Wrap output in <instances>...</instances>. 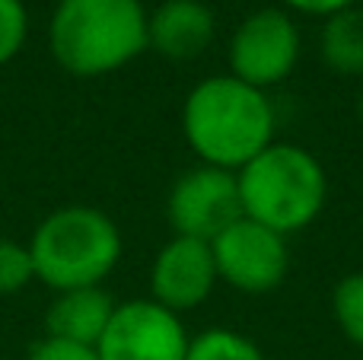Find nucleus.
<instances>
[{"label": "nucleus", "instance_id": "a211bd4d", "mask_svg": "<svg viewBox=\"0 0 363 360\" xmlns=\"http://www.w3.org/2000/svg\"><path fill=\"white\" fill-rule=\"evenodd\" d=\"M284 6L294 13H306V16H335L341 10L360 6V0H284Z\"/></svg>", "mask_w": 363, "mask_h": 360}, {"label": "nucleus", "instance_id": "2eb2a0df", "mask_svg": "<svg viewBox=\"0 0 363 360\" xmlns=\"http://www.w3.org/2000/svg\"><path fill=\"white\" fill-rule=\"evenodd\" d=\"M32 281H35V265L29 246L0 236V297L26 291Z\"/></svg>", "mask_w": 363, "mask_h": 360}, {"label": "nucleus", "instance_id": "f8f14e48", "mask_svg": "<svg viewBox=\"0 0 363 360\" xmlns=\"http://www.w3.org/2000/svg\"><path fill=\"white\" fill-rule=\"evenodd\" d=\"M319 51L328 70L338 77H360L363 74V10L351 6L335 16H325L319 35Z\"/></svg>", "mask_w": 363, "mask_h": 360}, {"label": "nucleus", "instance_id": "20e7f679", "mask_svg": "<svg viewBox=\"0 0 363 360\" xmlns=\"http://www.w3.org/2000/svg\"><path fill=\"white\" fill-rule=\"evenodd\" d=\"M242 217L294 236L315 223L328 198V179L315 153L274 140L236 172Z\"/></svg>", "mask_w": 363, "mask_h": 360}, {"label": "nucleus", "instance_id": "f3484780", "mask_svg": "<svg viewBox=\"0 0 363 360\" xmlns=\"http://www.w3.org/2000/svg\"><path fill=\"white\" fill-rule=\"evenodd\" d=\"M26 360H99V357H96V348L57 342V338H42V342L29 351Z\"/></svg>", "mask_w": 363, "mask_h": 360}, {"label": "nucleus", "instance_id": "0eeeda50", "mask_svg": "<svg viewBox=\"0 0 363 360\" xmlns=\"http://www.w3.org/2000/svg\"><path fill=\"white\" fill-rule=\"evenodd\" d=\"M242 217L236 172L217 166H194L182 172L166 198V220L172 236L213 242L230 223Z\"/></svg>", "mask_w": 363, "mask_h": 360}, {"label": "nucleus", "instance_id": "f03ea898", "mask_svg": "<svg viewBox=\"0 0 363 360\" xmlns=\"http://www.w3.org/2000/svg\"><path fill=\"white\" fill-rule=\"evenodd\" d=\"M48 45L70 77L115 74L147 51V6L140 0H57Z\"/></svg>", "mask_w": 363, "mask_h": 360}, {"label": "nucleus", "instance_id": "dca6fc26", "mask_svg": "<svg viewBox=\"0 0 363 360\" xmlns=\"http://www.w3.org/2000/svg\"><path fill=\"white\" fill-rule=\"evenodd\" d=\"M29 38V10L23 0H0V67L23 51Z\"/></svg>", "mask_w": 363, "mask_h": 360}, {"label": "nucleus", "instance_id": "9d476101", "mask_svg": "<svg viewBox=\"0 0 363 360\" xmlns=\"http://www.w3.org/2000/svg\"><path fill=\"white\" fill-rule=\"evenodd\" d=\"M217 19L204 0H163L147 13V48L166 61H194L211 48Z\"/></svg>", "mask_w": 363, "mask_h": 360}, {"label": "nucleus", "instance_id": "39448f33", "mask_svg": "<svg viewBox=\"0 0 363 360\" xmlns=\"http://www.w3.org/2000/svg\"><path fill=\"white\" fill-rule=\"evenodd\" d=\"M300 26L290 16V10L264 6V10L249 13L236 26V32L230 35L226 61H230L233 77L268 93L271 86L294 74V67L300 64Z\"/></svg>", "mask_w": 363, "mask_h": 360}, {"label": "nucleus", "instance_id": "423d86ee", "mask_svg": "<svg viewBox=\"0 0 363 360\" xmlns=\"http://www.w3.org/2000/svg\"><path fill=\"white\" fill-rule=\"evenodd\" d=\"M217 278L239 293H271L290 274V246L287 236L262 227V223L239 217L211 242Z\"/></svg>", "mask_w": 363, "mask_h": 360}, {"label": "nucleus", "instance_id": "4468645a", "mask_svg": "<svg viewBox=\"0 0 363 360\" xmlns=\"http://www.w3.org/2000/svg\"><path fill=\"white\" fill-rule=\"evenodd\" d=\"M332 316L341 335L363 351V271H351L332 291Z\"/></svg>", "mask_w": 363, "mask_h": 360}, {"label": "nucleus", "instance_id": "1a4fd4ad", "mask_svg": "<svg viewBox=\"0 0 363 360\" xmlns=\"http://www.w3.org/2000/svg\"><path fill=\"white\" fill-rule=\"evenodd\" d=\"M220 284L213 265L211 242L172 236L150 265V300L169 313H191L207 303L213 287Z\"/></svg>", "mask_w": 363, "mask_h": 360}, {"label": "nucleus", "instance_id": "ddd939ff", "mask_svg": "<svg viewBox=\"0 0 363 360\" xmlns=\"http://www.w3.org/2000/svg\"><path fill=\"white\" fill-rule=\"evenodd\" d=\"M185 360H268V357L242 332L226 329V325H211V329L191 335Z\"/></svg>", "mask_w": 363, "mask_h": 360}, {"label": "nucleus", "instance_id": "6e6552de", "mask_svg": "<svg viewBox=\"0 0 363 360\" xmlns=\"http://www.w3.org/2000/svg\"><path fill=\"white\" fill-rule=\"evenodd\" d=\"M191 335L182 316L144 300H125L115 306L106 335L96 344L99 360H185Z\"/></svg>", "mask_w": 363, "mask_h": 360}, {"label": "nucleus", "instance_id": "f257e3e1", "mask_svg": "<svg viewBox=\"0 0 363 360\" xmlns=\"http://www.w3.org/2000/svg\"><path fill=\"white\" fill-rule=\"evenodd\" d=\"M274 106L268 93L233 74H217L191 86L182 106V134L204 166L239 172L274 144Z\"/></svg>", "mask_w": 363, "mask_h": 360}, {"label": "nucleus", "instance_id": "7ed1b4c3", "mask_svg": "<svg viewBox=\"0 0 363 360\" xmlns=\"http://www.w3.org/2000/svg\"><path fill=\"white\" fill-rule=\"evenodd\" d=\"M35 265V281L48 291L102 287L121 261V230L106 210L89 204H64L51 210L26 242Z\"/></svg>", "mask_w": 363, "mask_h": 360}, {"label": "nucleus", "instance_id": "9b49d317", "mask_svg": "<svg viewBox=\"0 0 363 360\" xmlns=\"http://www.w3.org/2000/svg\"><path fill=\"white\" fill-rule=\"evenodd\" d=\"M115 306L118 303L106 287H77V291L55 293L45 313V338L96 348L112 322Z\"/></svg>", "mask_w": 363, "mask_h": 360}]
</instances>
